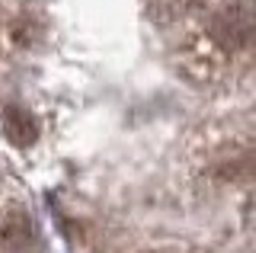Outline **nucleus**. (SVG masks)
Here are the masks:
<instances>
[{
  "mask_svg": "<svg viewBox=\"0 0 256 253\" xmlns=\"http://www.w3.org/2000/svg\"><path fill=\"white\" fill-rule=\"evenodd\" d=\"M198 77H224L256 61V0H230L182 45Z\"/></svg>",
  "mask_w": 256,
  "mask_h": 253,
  "instance_id": "f257e3e1",
  "label": "nucleus"
},
{
  "mask_svg": "<svg viewBox=\"0 0 256 253\" xmlns=\"http://www.w3.org/2000/svg\"><path fill=\"white\" fill-rule=\"evenodd\" d=\"M29 218L22 212H6L4 215V253H22V247L29 244Z\"/></svg>",
  "mask_w": 256,
  "mask_h": 253,
  "instance_id": "20e7f679",
  "label": "nucleus"
},
{
  "mask_svg": "<svg viewBox=\"0 0 256 253\" xmlns=\"http://www.w3.org/2000/svg\"><path fill=\"white\" fill-rule=\"evenodd\" d=\"M4 132H6V141L13 148H29L32 141L38 138V122L29 109L22 106H6L4 112Z\"/></svg>",
  "mask_w": 256,
  "mask_h": 253,
  "instance_id": "7ed1b4c3",
  "label": "nucleus"
},
{
  "mask_svg": "<svg viewBox=\"0 0 256 253\" xmlns=\"http://www.w3.org/2000/svg\"><path fill=\"white\" fill-rule=\"evenodd\" d=\"M212 176L218 183L246 186L256 180V138L250 135H230V141H221L208 164Z\"/></svg>",
  "mask_w": 256,
  "mask_h": 253,
  "instance_id": "f03ea898",
  "label": "nucleus"
},
{
  "mask_svg": "<svg viewBox=\"0 0 256 253\" xmlns=\"http://www.w3.org/2000/svg\"><path fill=\"white\" fill-rule=\"evenodd\" d=\"M150 253H176V250H150Z\"/></svg>",
  "mask_w": 256,
  "mask_h": 253,
  "instance_id": "39448f33",
  "label": "nucleus"
}]
</instances>
